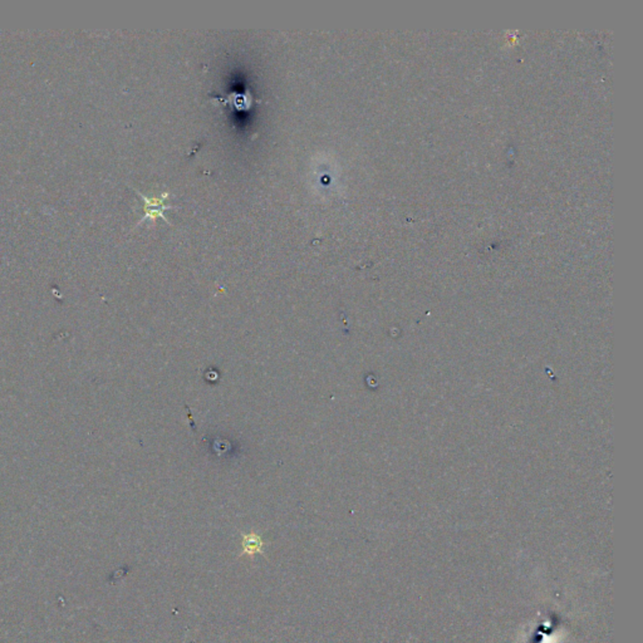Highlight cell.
<instances>
[{
    "label": "cell",
    "mask_w": 643,
    "mask_h": 643,
    "mask_svg": "<svg viewBox=\"0 0 643 643\" xmlns=\"http://www.w3.org/2000/svg\"><path fill=\"white\" fill-rule=\"evenodd\" d=\"M136 192L143 199V204H145V206H143L145 216L142 218L141 221H140L139 224H141V222H143L146 219L155 221L156 219H159V218H161L162 220L170 224V221L166 218L165 213L167 210L174 209L175 206H172V205H166L165 202L169 199V197H170L169 192H164L160 197H148L137 190H136Z\"/></svg>",
    "instance_id": "cell-1"
},
{
    "label": "cell",
    "mask_w": 643,
    "mask_h": 643,
    "mask_svg": "<svg viewBox=\"0 0 643 643\" xmlns=\"http://www.w3.org/2000/svg\"><path fill=\"white\" fill-rule=\"evenodd\" d=\"M244 549L248 551V554H254L255 551H260L262 546V540L255 534H250L244 538Z\"/></svg>",
    "instance_id": "cell-2"
}]
</instances>
